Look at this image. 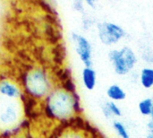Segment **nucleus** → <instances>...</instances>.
<instances>
[{"label":"nucleus","instance_id":"nucleus-1","mask_svg":"<svg viewBox=\"0 0 153 138\" xmlns=\"http://www.w3.org/2000/svg\"><path fill=\"white\" fill-rule=\"evenodd\" d=\"M39 104L42 115L49 122L63 127L82 112L72 79L58 83Z\"/></svg>","mask_w":153,"mask_h":138},{"label":"nucleus","instance_id":"nucleus-2","mask_svg":"<svg viewBox=\"0 0 153 138\" xmlns=\"http://www.w3.org/2000/svg\"><path fill=\"white\" fill-rule=\"evenodd\" d=\"M26 98L40 103L57 84L55 75L46 66L33 65L27 67L19 78Z\"/></svg>","mask_w":153,"mask_h":138},{"label":"nucleus","instance_id":"nucleus-3","mask_svg":"<svg viewBox=\"0 0 153 138\" xmlns=\"http://www.w3.org/2000/svg\"><path fill=\"white\" fill-rule=\"evenodd\" d=\"M24 118L22 100H15L0 95V132L13 133L22 130Z\"/></svg>","mask_w":153,"mask_h":138},{"label":"nucleus","instance_id":"nucleus-4","mask_svg":"<svg viewBox=\"0 0 153 138\" xmlns=\"http://www.w3.org/2000/svg\"><path fill=\"white\" fill-rule=\"evenodd\" d=\"M108 58L115 72L118 75H126L129 74L137 63V56L129 47H123L120 49H113L109 51Z\"/></svg>","mask_w":153,"mask_h":138},{"label":"nucleus","instance_id":"nucleus-5","mask_svg":"<svg viewBox=\"0 0 153 138\" xmlns=\"http://www.w3.org/2000/svg\"><path fill=\"white\" fill-rule=\"evenodd\" d=\"M98 36L101 43L106 46H112L118 43L126 36V31L114 22H100L97 25Z\"/></svg>","mask_w":153,"mask_h":138},{"label":"nucleus","instance_id":"nucleus-6","mask_svg":"<svg viewBox=\"0 0 153 138\" xmlns=\"http://www.w3.org/2000/svg\"><path fill=\"white\" fill-rule=\"evenodd\" d=\"M72 40L75 51L85 66H92V47L91 42L83 35L72 33Z\"/></svg>","mask_w":153,"mask_h":138},{"label":"nucleus","instance_id":"nucleus-7","mask_svg":"<svg viewBox=\"0 0 153 138\" xmlns=\"http://www.w3.org/2000/svg\"><path fill=\"white\" fill-rule=\"evenodd\" d=\"M0 95L15 100H23V98H26L19 82L8 77L0 78Z\"/></svg>","mask_w":153,"mask_h":138},{"label":"nucleus","instance_id":"nucleus-8","mask_svg":"<svg viewBox=\"0 0 153 138\" xmlns=\"http://www.w3.org/2000/svg\"><path fill=\"white\" fill-rule=\"evenodd\" d=\"M82 79L84 87L88 91H92L97 84V75L91 66H85L82 72Z\"/></svg>","mask_w":153,"mask_h":138},{"label":"nucleus","instance_id":"nucleus-9","mask_svg":"<svg viewBox=\"0 0 153 138\" xmlns=\"http://www.w3.org/2000/svg\"><path fill=\"white\" fill-rule=\"evenodd\" d=\"M102 113L108 119L122 116L121 109L116 103V101H106L104 103V105L102 106Z\"/></svg>","mask_w":153,"mask_h":138},{"label":"nucleus","instance_id":"nucleus-10","mask_svg":"<svg viewBox=\"0 0 153 138\" xmlns=\"http://www.w3.org/2000/svg\"><path fill=\"white\" fill-rule=\"evenodd\" d=\"M107 95L110 101H122L126 99V93L123 90V88L117 84L110 85L107 90Z\"/></svg>","mask_w":153,"mask_h":138},{"label":"nucleus","instance_id":"nucleus-11","mask_svg":"<svg viewBox=\"0 0 153 138\" xmlns=\"http://www.w3.org/2000/svg\"><path fill=\"white\" fill-rule=\"evenodd\" d=\"M140 83L143 87L151 89L153 86V68L144 67L140 73Z\"/></svg>","mask_w":153,"mask_h":138},{"label":"nucleus","instance_id":"nucleus-12","mask_svg":"<svg viewBox=\"0 0 153 138\" xmlns=\"http://www.w3.org/2000/svg\"><path fill=\"white\" fill-rule=\"evenodd\" d=\"M138 110L143 116H151L152 110V98H146L138 104Z\"/></svg>","mask_w":153,"mask_h":138},{"label":"nucleus","instance_id":"nucleus-13","mask_svg":"<svg viewBox=\"0 0 153 138\" xmlns=\"http://www.w3.org/2000/svg\"><path fill=\"white\" fill-rule=\"evenodd\" d=\"M113 128L116 131V133L117 134V136L121 138H129V137H130L126 127L121 121H118V120L114 121L113 122Z\"/></svg>","mask_w":153,"mask_h":138},{"label":"nucleus","instance_id":"nucleus-14","mask_svg":"<svg viewBox=\"0 0 153 138\" xmlns=\"http://www.w3.org/2000/svg\"><path fill=\"white\" fill-rule=\"evenodd\" d=\"M143 58L144 61L148 62V63H151L153 64V51H144L143 54Z\"/></svg>","mask_w":153,"mask_h":138},{"label":"nucleus","instance_id":"nucleus-15","mask_svg":"<svg viewBox=\"0 0 153 138\" xmlns=\"http://www.w3.org/2000/svg\"><path fill=\"white\" fill-rule=\"evenodd\" d=\"M83 2H84V0H75V2H74L75 9L78 11H82L83 10Z\"/></svg>","mask_w":153,"mask_h":138},{"label":"nucleus","instance_id":"nucleus-16","mask_svg":"<svg viewBox=\"0 0 153 138\" xmlns=\"http://www.w3.org/2000/svg\"><path fill=\"white\" fill-rule=\"evenodd\" d=\"M84 2L90 6V7H92V8H94L95 7V5H96V2H97V0H84Z\"/></svg>","mask_w":153,"mask_h":138},{"label":"nucleus","instance_id":"nucleus-17","mask_svg":"<svg viewBox=\"0 0 153 138\" xmlns=\"http://www.w3.org/2000/svg\"><path fill=\"white\" fill-rule=\"evenodd\" d=\"M148 130H153V118H151V120L147 124Z\"/></svg>","mask_w":153,"mask_h":138},{"label":"nucleus","instance_id":"nucleus-18","mask_svg":"<svg viewBox=\"0 0 153 138\" xmlns=\"http://www.w3.org/2000/svg\"><path fill=\"white\" fill-rule=\"evenodd\" d=\"M151 118H153V98H152V114H151Z\"/></svg>","mask_w":153,"mask_h":138},{"label":"nucleus","instance_id":"nucleus-19","mask_svg":"<svg viewBox=\"0 0 153 138\" xmlns=\"http://www.w3.org/2000/svg\"><path fill=\"white\" fill-rule=\"evenodd\" d=\"M152 87H153V86H152Z\"/></svg>","mask_w":153,"mask_h":138}]
</instances>
